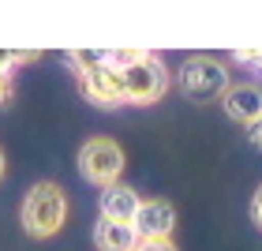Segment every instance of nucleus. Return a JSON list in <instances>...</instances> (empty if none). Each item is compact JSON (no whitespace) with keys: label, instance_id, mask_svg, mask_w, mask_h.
Segmentation results:
<instances>
[{"label":"nucleus","instance_id":"1","mask_svg":"<svg viewBox=\"0 0 262 251\" xmlns=\"http://www.w3.org/2000/svg\"><path fill=\"white\" fill-rule=\"evenodd\" d=\"M19 221L27 229V236H34V240L56 236L68 221V191L56 180H38L19 206Z\"/></svg>","mask_w":262,"mask_h":251},{"label":"nucleus","instance_id":"2","mask_svg":"<svg viewBox=\"0 0 262 251\" xmlns=\"http://www.w3.org/2000/svg\"><path fill=\"white\" fill-rule=\"evenodd\" d=\"M176 87L187 101H221L232 87V75H229V64L217 60V56H206V53H195L176 68Z\"/></svg>","mask_w":262,"mask_h":251},{"label":"nucleus","instance_id":"3","mask_svg":"<svg viewBox=\"0 0 262 251\" xmlns=\"http://www.w3.org/2000/svg\"><path fill=\"white\" fill-rule=\"evenodd\" d=\"M124 165H127V154H124L120 142L109 139V135H90L79 147V173H82V180L94 184V187L120 184Z\"/></svg>","mask_w":262,"mask_h":251},{"label":"nucleus","instance_id":"4","mask_svg":"<svg viewBox=\"0 0 262 251\" xmlns=\"http://www.w3.org/2000/svg\"><path fill=\"white\" fill-rule=\"evenodd\" d=\"M120 82H124V101L127 105H154V101H161L165 94H169V68H165L161 56H154L146 53L139 64H131L120 71Z\"/></svg>","mask_w":262,"mask_h":251},{"label":"nucleus","instance_id":"5","mask_svg":"<svg viewBox=\"0 0 262 251\" xmlns=\"http://www.w3.org/2000/svg\"><path fill=\"white\" fill-rule=\"evenodd\" d=\"M79 90L82 98L98 109H116L124 105V82H120V71L109 68V64H98L90 71H79Z\"/></svg>","mask_w":262,"mask_h":251},{"label":"nucleus","instance_id":"6","mask_svg":"<svg viewBox=\"0 0 262 251\" xmlns=\"http://www.w3.org/2000/svg\"><path fill=\"white\" fill-rule=\"evenodd\" d=\"M131 229H135L139 240H172L176 206L169 199H142L135 221H131Z\"/></svg>","mask_w":262,"mask_h":251},{"label":"nucleus","instance_id":"7","mask_svg":"<svg viewBox=\"0 0 262 251\" xmlns=\"http://www.w3.org/2000/svg\"><path fill=\"white\" fill-rule=\"evenodd\" d=\"M221 109L232 116L236 124L251 128L262 120V90L255 87V82H232L229 94L221 98Z\"/></svg>","mask_w":262,"mask_h":251},{"label":"nucleus","instance_id":"8","mask_svg":"<svg viewBox=\"0 0 262 251\" xmlns=\"http://www.w3.org/2000/svg\"><path fill=\"white\" fill-rule=\"evenodd\" d=\"M139 202H142L139 191L127 187L120 180V184H113V187H101L98 206H101V218L105 221H124V225H131V221H135V214H139Z\"/></svg>","mask_w":262,"mask_h":251},{"label":"nucleus","instance_id":"9","mask_svg":"<svg viewBox=\"0 0 262 251\" xmlns=\"http://www.w3.org/2000/svg\"><path fill=\"white\" fill-rule=\"evenodd\" d=\"M135 244H139V236L131 225L98 218V225H94V247L98 251H135Z\"/></svg>","mask_w":262,"mask_h":251},{"label":"nucleus","instance_id":"10","mask_svg":"<svg viewBox=\"0 0 262 251\" xmlns=\"http://www.w3.org/2000/svg\"><path fill=\"white\" fill-rule=\"evenodd\" d=\"M38 60V53H15V49H0V105L11 101V94H15V82H11V75H15V68L23 64H34Z\"/></svg>","mask_w":262,"mask_h":251},{"label":"nucleus","instance_id":"11","mask_svg":"<svg viewBox=\"0 0 262 251\" xmlns=\"http://www.w3.org/2000/svg\"><path fill=\"white\" fill-rule=\"evenodd\" d=\"M68 64L79 75V71H90L98 64H109V49H75V53H68Z\"/></svg>","mask_w":262,"mask_h":251},{"label":"nucleus","instance_id":"12","mask_svg":"<svg viewBox=\"0 0 262 251\" xmlns=\"http://www.w3.org/2000/svg\"><path fill=\"white\" fill-rule=\"evenodd\" d=\"M135 251H180L172 240H139Z\"/></svg>","mask_w":262,"mask_h":251},{"label":"nucleus","instance_id":"13","mask_svg":"<svg viewBox=\"0 0 262 251\" xmlns=\"http://www.w3.org/2000/svg\"><path fill=\"white\" fill-rule=\"evenodd\" d=\"M251 225L262 233V184L255 187V195H251Z\"/></svg>","mask_w":262,"mask_h":251},{"label":"nucleus","instance_id":"14","mask_svg":"<svg viewBox=\"0 0 262 251\" xmlns=\"http://www.w3.org/2000/svg\"><path fill=\"white\" fill-rule=\"evenodd\" d=\"M247 135H251V142H255V147L262 150V120H258V124H251V128H247Z\"/></svg>","mask_w":262,"mask_h":251},{"label":"nucleus","instance_id":"15","mask_svg":"<svg viewBox=\"0 0 262 251\" xmlns=\"http://www.w3.org/2000/svg\"><path fill=\"white\" fill-rule=\"evenodd\" d=\"M4 176H8V154H4V147H0V184H4Z\"/></svg>","mask_w":262,"mask_h":251}]
</instances>
